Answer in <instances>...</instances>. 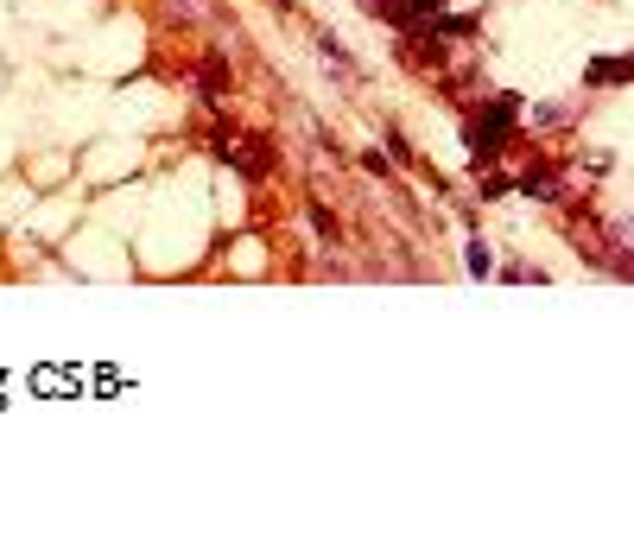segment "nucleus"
<instances>
[{
  "instance_id": "f257e3e1",
  "label": "nucleus",
  "mask_w": 634,
  "mask_h": 539,
  "mask_svg": "<svg viewBox=\"0 0 634 539\" xmlns=\"http://www.w3.org/2000/svg\"><path fill=\"white\" fill-rule=\"evenodd\" d=\"M514 96H502L495 109H476L470 115V128H463V140H470V152H502L507 140H514Z\"/></svg>"
},
{
  "instance_id": "f03ea898",
  "label": "nucleus",
  "mask_w": 634,
  "mask_h": 539,
  "mask_svg": "<svg viewBox=\"0 0 634 539\" xmlns=\"http://www.w3.org/2000/svg\"><path fill=\"white\" fill-rule=\"evenodd\" d=\"M216 159L235 165L242 178H266V171H273V146L260 134H216Z\"/></svg>"
},
{
  "instance_id": "7ed1b4c3",
  "label": "nucleus",
  "mask_w": 634,
  "mask_h": 539,
  "mask_svg": "<svg viewBox=\"0 0 634 539\" xmlns=\"http://www.w3.org/2000/svg\"><path fill=\"white\" fill-rule=\"evenodd\" d=\"M369 13H375L380 26H393V32H425L431 13H438V0H375Z\"/></svg>"
},
{
  "instance_id": "20e7f679",
  "label": "nucleus",
  "mask_w": 634,
  "mask_h": 539,
  "mask_svg": "<svg viewBox=\"0 0 634 539\" xmlns=\"http://www.w3.org/2000/svg\"><path fill=\"white\" fill-rule=\"evenodd\" d=\"M159 19H171V26H216L223 0H159Z\"/></svg>"
},
{
  "instance_id": "39448f33",
  "label": "nucleus",
  "mask_w": 634,
  "mask_h": 539,
  "mask_svg": "<svg viewBox=\"0 0 634 539\" xmlns=\"http://www.w3.org/2000/svg\"><path fill=\"white\" fill-rule=\"evenodd\" d=\"M197 89H203L210 102H223V96L235 89V70H229V57H223V51H210V57L197 64Z\"/></svg>"
},
{
  "instance_id": "423d86ee",
  "label": "nucleus",
  "mask_w": 634,
  "mask_h": 539,
  "mask_svg": "<svg viewBox=\"0 0 634 539\" xmlns=\"http://www.w3.org/2000/svg\"><path fill=\"white\" fill-rule=\"evenodd\" d=\"M520 191L539 197V203H565V178H558V165H526V171H520Z\"/></svg>"
},
{
  "instance_id": "0eeeda50",
  "label": "nucleus",
  "mask_w": 634,
  "mask_h": 539,
  "mask_svg": "<svg viewBox=\"0 0 634 539\" xmlns=\"http://www.w3.org/2000/svg\"><path fill=\"white\" fill-rule=\"evenodd\" d=\"M317 51H324L337 83H356V57H349V45H337V32H317Z\"/></svg>"
},
{
  "instance_id": "6e6552de",
  "label": "nucleus",
  "mask_w": 634,
  "mask_h": 539,
  "mask_svg": "<svg viewBox=\"0 0 634 539\" xmlns=\"http://www.w3.org/2000/svg\"><path fill=\"white\" fill-rule=\"evenodd\" d=\"M584 83H629V57H597L584 70Z\"/></svg>"
},
{
  "instance_id": "1a4fd4ad",
  "label": "nucleus",
  "mask_w": 634,
  "mask_h": 539,
  "mask_svg": "<svg viewBox=\"0 0 634 539\" xmlns=\"http://www.w3.org/2000/svg\"><path fill=\"white\" fill-rule=\"evenodd\" d=\"M470 273H476V279H489V273H495V261H489V248H483V242H470Z\"/></svg>"
},
{
  "instance_id": "9d476101",
  "label": "nucleus",
  "mask_w": 634,
  "mask_h": 539,
  "mask_svg": "<svg viewBox=\"0 0 634 539\" xmlns=\"http://www.w3.org/2000/svg\"><path fill=\"white\" fill-rule=\"evenodd\" d=\"M533 121H539V128H565V109H558V102H539Z\"/></svg>"
},
{
  "instance_id": "9b49d317",
  "label": "nucleus",
  "mask_w": 634,
  "mask_h": 539,
  "mask_svg": "<svg viewBox=\"0 0 634 539\" xmlns=\"http://www.w3.org/2000/svg\"><path fill=\"white\" fill-rule=\"evenodd\" d=\"M311 223H317V235H337V216H330L324 203H311Z\"/></svg>"
},
{
  "instance_id": "f8f14e48",
  "label": "nucleus",
  "mask_w": 634,
  "mask_h": 539,
  "mask_svg": "<svg viewBox=\"0 0 634 539\" xmlns=\"http://www.w3.org/2000/svg\"><path fill=\"white\" fill-rule=\"evenodd\" d=\"M362 6H375V0H362Z\"/></svg>"
}]
</instances>
